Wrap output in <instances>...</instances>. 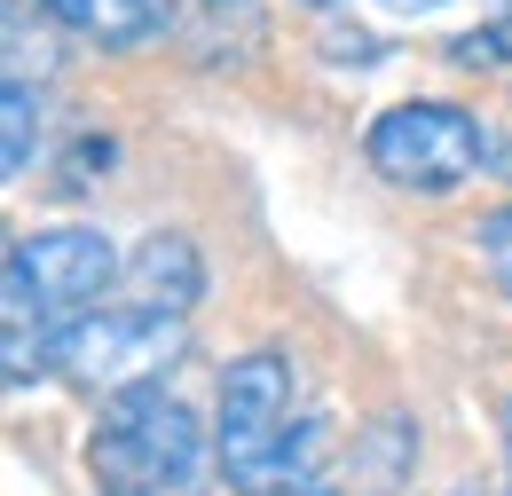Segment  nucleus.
Returning a JSON list of instances; mask_svg holds the SVG:
<instances>
[{"label": "nucleus", "mask_w": 512, "mask_h": 496, "mask_svg": "<svg viewBox=\"0 0 512 496\" xmlns=\"http://www.w3.org/2000/svg\"><path fill=\"white\" fill-rule=\"evenodd\" d=\"M331 418L300 402V363L292 347H253L221 371L213 394V465L237 496H284L323 481Z\"/></svg>", "instance_id": "f257e3e1"}, {"label": "nucleus", "mask_w": 512, "mask_h": 496, "mask_svg": "<svg viewBox=\"0 0 512 496\" xmlns=\"http://www.w3.org/2000/svg\"><path fill=\"white\" fill-rule=\"evenodd\" d=\"M127 276V252L87 221H48V229H16L0 260V315H8V386L24 394L32 378H48V347L71 323L103 315V292Z\"/></svg>", "instance_id": "f03ea898"}, {"label": "nucleus", "mask_w": 512, "mask_h": 496, "mask_svg": "<svg viewBox=\"0 0 512 496\" xmlns=\"http://www.w3.org/2000/svg\"><path fill=\"white\" fill-rule=\"evenodd\" d=\"M79 457H87L95 496H197L213 434L166 378H142V386H119L95 402Z\"/></svg>", "instance_id": "7ed1b4c3"}, {"label": "nucleus", "mask_w": 512, "mask_h": 496, "mask_svg": "<svg viewBox=\"0 0 512 496\" xmlns=\"http://www.w3.org/2000/svg\"><path fill=\"white\" fill-rule=\"evenodd\" d=\"M363 166L386 189H410V197H449V189L481 182V174H512L497 126H481L465 103H442V95H410V103L371 111Z\"/></svg>", "instance_id": "20e7f679"}, {"label": "nucleus", "mask_w": 512, "mask_h": 496, "mask_svg": "<svg viewBox=\"0 0 512 496\" xmlns=\"http://www.w3.org/2000/svg\"><path fill=\"white\" fill-rule=\"evenodd\" d=\"M182 355V323L158 308H103L87 323H71L64 339L48 347V378H64L79 394H119V386H142V378H166V363Z\"/></svg>", "instance_id": "39448f33"}, {"label": "nucleus", "mask_w": 512, "mask_h": 496, "mask_svg": "<svg viewBox=\"0 0 512 496\" xmlns=\"http://www.w3.org/2000/svg\"><path fill=\"white\" fill-rule=\"evenodd\" d=\"M127 284H134V308H158V315H182L213 292V268H205V252H197L190 229H150L142 245L127 252Z\"/></svg>", "instance_id": "423d86ee"}, {"label": "nucleus", "mask_w": 512, "mask_h": 496, "mask_svg": "<svg viewBox=\"0 0 512 496\" xmlns=\"http://www.w3.org/2000/svg\"><path fill=\"white\" fill-rule=\"evenodd\" d=\"M56 32H79L95 48H150L174 32V0H32Z\"/></svg>", "instance_id": "0eeeda50"}, {"label": "nucleus", "mask_w": 512, "mask_h": 496, "mask_svg": "<svg viewBox=\"0 0 512 496\" xmlns=\"http://www.w3.org/2000/svg\"><path fill=\"white\" fill-rule=\"evenodd\" d=\"M40 134H48V87L40 79H0V174L24 182L40 166Z\"/></svg>", "instance_id": "6e6552de"}, {"label": "nucleus", "mask_w": 512, "mask_h": 496, "mask_svg": "<svg viewBox=\"0 0 512 496\" xmlns=\"http://www.w3.org/2000/svg\"><path fill=\"white\" fill-rule=\"evenodd\" d=\"M48 166H56V174H48L56 197H95V189L119 174V134H111V126H79Z\"/></svg>", "instance_id": "1a4fd4ad"}, {"label": "nucleus", "mask_w": 512, "mask_h": 496, "mask_svg": "<svg viewBox=\"0 0 512 496\" xmlns=\"http://www.w3.org/2000/svg\"><path fill=\"white\" fill-rule=\"evenodd\" d=\"M355 465H363V481H379V489H402V481L418 473V418H402V410L371 418V434L355 441Z\"/></svg>", "instance_id": "9d476101"}, {"label": "nucleus", "mask_w": 512, "mask_h": 496, "mask_svg": "<svg viewBox=\"0 0 512 496\" xmlns=\"http://www.w3.org/2000/svg\"><path fill=\"white\" fill-rule=\"evenodd\" d=\"M442 56L457 63V71H481V79L512 71V16H489V24H465V32H449Z\"/></svg>", "instance_id": "9b49d317"}, {"label": "nucleus", "mask_w": 512, "mask_h": 496, "mask_svg": "<svg viewBox=\"0 0 512 496\" xmlns=\"http://www.w3.org/2000/svg\"><path fill=\"white\" fill-rule=\"evenodd\" d=\"M473 252H481V268L497 276V292H512V205H489V213L473 221Z\"/></svg>", "instance_id": "f8f14e48"}, {"label": "nucleus", "mask_w": 512, "mask_h": 496, "mask_svg": "<svg viewBox=\"0 0 512 496\" xmlns=\"http://www.w3.org/2000/svg\"><path fill=\"white\" fill-rule=\"evenodd\" d=\"M323 56H331V63H355V71H371V63H386L394 48H386L379 32H363V24H331V32H323Z\"/></svg>", "instance_id": "ddd939ff"}, {"label": "nucleus", "mask_w": 512, "mask_h": 496, "mask_svg": "<svg viewBox=\"0 0 512 496\" xmlns=\"http://www.w3.org/2000/svg\"><path fill=\"white\" fill-rule=\"evenodd\" d=\"M386 16H434V8H449V0H379Z\"/></svg>", "instance_id": "4468645a"}, {"label": "nucleus", "mask_w": 512, "mask_h": 496, "mask_svg": "<svg viewBox=\"0 0 512 496\" xmlns=\"http://www.w3.org/2000/svg\"><path fill=\"white\" fill-rule=\"evenodd\" d=\"M284 496H355V489H339V481H308V489H284Z\"/></svg>", "instance_id": "2eb2a0df"}, {"label": "nucleus", "mask_w": 512, "mask_h": 496, "mask_svg": "<svg viewBox=\"0 0 512 496\" xmlns=\"http://www.w3.org/2000/svg\"><path fill=\"white\" fill-rule=\"evenodd\" d=\"M505 441H512V394H505Z\"/></svg>", "instance_id": "dca6fc26"}, {"label": "nucleus", "mask_w": 512, "mask_h": 496, "mask_svg": "<svg viewBox=\"0 0 512 496\" xmlns=\"http://www.w3.org/2000/svg\"><path fill=\"white\" fill-rule=\"evenodd\" d=\"M213 8H253V0H213Z\"/></svg>", "instance_id": "f3484780"}, {"label": "nucleus", "mask_w": 512, "mask_h": 496, "mask_svg": "<svg viewBox=\"0 0 512 496\" xmlns=\"http://www.w3.org/2000/svg\"><path fill=\"white\" fill-rule=\"evenodd\" d=\"M300 8H339V0H300Z\"/></svg>", "instance_id": "a211bd4d"}, {"label": "nucleus", "mask_w": 512, "mask_h": 496, "mask_svg": "<svg viewBox=\"0 0 512 496\" xmlns=\"http://www.w3.org/2000/svg\"><path fill=\"white\" fill-rule=\"evenodd\" d=\"M497 16H512V0H497Z\"/></svg>", "instance_id": "6ab92c4d"}, {"label": "nucleus", "mask_w": 512, "mask_h": 496, "mask_svg": "<svg viewBox=\"0 0 512 496\" xmlns=\"http://www.w3.org/2000/svg\"><path fill=\"white\" fill-rule=\"evenodd\" d=\"M505 496H512V481H505Z\"/></svg>", "instance_id": "aec40b11"}]
</instances>
